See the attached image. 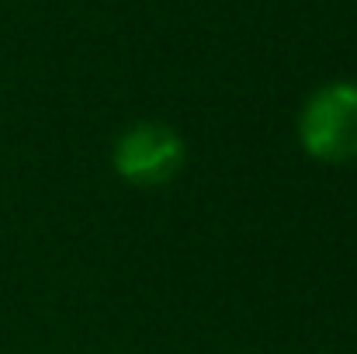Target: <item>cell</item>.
<instances>
[{
	"label": "cell",
	"instance_id": "1",
	"mask_svg": "<svg viewBox=\"0 0 357 354\" xmlns=\"http://www.w3.org/2000/svg\"><path fill=\"white\" fill-rule=\"evenodd\" d=\"M298 142L319 163H357V80H333L309 94L298 115Z\"/></svg>",
	"mask_w": 357,
	"mask_h": 354
},
{
	"label": "cell",
	"instance_id": "2",
	"mask_svg": "<svg viewBox=\"0 0 357 354\" xmlns=\"http://www.w3.org/2000/svg\"><path fill=\"white\" fill-rule=\"evenodd\" d=\"M188 160V146L177 128L163 121H135L115 142L112 163L125 184L132 188H163L170 184Z\"/></svg>",
	"mask_w": 357,
	"mask_h": 354
}]
</instances>
